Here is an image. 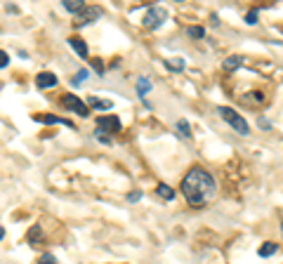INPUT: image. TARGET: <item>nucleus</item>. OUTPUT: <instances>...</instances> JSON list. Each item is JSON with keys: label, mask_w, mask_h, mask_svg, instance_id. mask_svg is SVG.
Segmentation results:
<instances>
[{"label": "nucleus", "mask_w": 283, "mask_h": 264, "mask_svg": "<svg viewBox=\"0 0 283 264\" xmlns=\"http://www.w3.org/2000/svg\"><path fill=\"white\" fill-rule=\"evenodd\" d=\"M149 90H151V80H149V78H139L137 80V94L139 97H146Z\"/></svg>", "instance_id": "4468645a"}, {"label": "nucleus", "mask_w": 283, "mask_h": 264, "mask_svg": "<svg viewBox=\"0 0 283 264\" xmlns=\"http://www.w3.org/2000/svg\"><path fill=\"white\" fill-rule=\"evenodd\" d=\"M165 66L172 71H182L184 69V62L182 59H165Z\"/></svg>", "instance_id": "a211bd4d"}, {"label": "nucleus", "mask_w": 283, "mask_h": 264, "mask_svg": "<svg viewBox=\"0 0 283 264\" xmlns=\"http://www.w3.org/2000/svg\"><path fill=\"white\" fill-rule=\"evenodd\" d=\"M3 62H0V66H3V69H5V66H8V62H10V57H8V52H3Z\"/></svg>", "instance_id": "393cba45"}, {"label": "nucleus", "mask_w": 283, "mask_h": 264, "mask_svg": "<svg viewBox=\"0 0 283 264\" xmlns=\"http://www.w3.org/2000/svg\"><path fill=\"white\" fill-rule=\"evenodd\" d=\"M156 191H158V196H163L165 201H172V198H175V191H172L168 184H158V189H156Z\"/></svg>", "instance_id": "dca6fc26"}, {"label": "nucleus", "mask_w": 283, "mask_h": 264, "mask_svg": "<svg viewBox=\"0 0 283 264\" xmlns=\"http://www.w3.org/2000/svg\"><path fill=\"white\" fill-rule=\"evenodd\" d=\"M36 85H38L40 90H45V87H54L57 85V76L50 73V71H43V73H38V78H36Z\"/></svg>", "instance_id": "0eeeda50"}, {"label": "nucleus", "mask_w": 283, "mask_h": 264, "mask_svg": "<svg viewBox=\"0 0 283 264\" xmlns=\"http://www.w3.org/2000/svg\"><path fill=\"white\" fill-rule=\"evenodd\" d=\"M165 19H168V12L163 8H158V5H151V8L146 10V15L142 22H144L146 29H161Z\"/></svg>", "instance_id": "7ed1b4c3"}, {"label": "nucleus", "mask_w": 283, "mask_h": 264, "mask_svg": "<svg viewBox=\"0 0 283 264\" xmlns=\"http://www.w3.org/2000/svg\"><path fill=\"white\" fill-rule=\"evenodd\" d=\"M36 120H38V123H52V125H66V127H73V123H71V120L59 118V116H52V113H47V116L38 113V116H36Z\"/></svg>", "instance_id": "6e6552de"}, {"label": "nucleus", "mask_w": 283, "mask_h": 264, "mask_svg": "<svg viewBox=\"0 0 283 264\" xmlns=\"http://www.w3.org/2000/svg\"><path fill=\"white\" fill-rule=\"evenodd\" d=\"M97 125H100V130H104V132H118L121 130V118L118 116H100L97 118Z\"/></svg>", "instance_id": "423d86ee"}, {"label": "nucleus", "mask_w": 283, "mask_h": 264, "mask_svg": "<svg viewBox=\"0 0 283 264\" xmlns=\"http://www.w3.org/2000/svg\"><path fill=\"white\" fill-rule=\"evenodd\" d=\"M245 101H257V104H262V92H250V94H245Z\"/></svg>", "instance_id": "412c9836"}, {"label": "nucleus", "mask_w": 283, "mask_h": 264, "mask_svg": "<svg viewBox=\"0 0 283 264\" xmlns=\"http://www.w3.org/2000/svg\"><path fill=\"white\" fill-rule=\"evenodd\" d=\"M69 45L73 47V50H76V52L83 57V59L87 57V45H85L83 38H78V36H71V38H69Z\"/></svg>", "instance_id": "1a4fd4ad"}, {"label": "nucleus", "mask_w": 283, "mask_h": 264, "mask_svg": "<svg viewBox=\"0 0 283 264\" xmlns=\"http://www.w3.org/2000/svg\"><path fill=\"white\" fill-rule=\"evenodd\" d=\"M276 250H278V245L267 241V243H262V248L257 250V252H260V257H271V255H276Z\"/></svg>", "instance_id": "9b49d317"}, {"label": "nucleus", "mask_w": 283, "mask_h": 264, "mask_svg": "<svg viewBox=\"0 0 283 264\" xmlns=\"http://www.w3.org/2000/svg\"><path fill=\"white\" fill-rule=\"evenodd\" d=\"M95 135H97V140H100V142H104V144H111V140H109V137H104V135H107V132L97 130V132H95Z\"/></svg>", "instance_id": "5701e85b"}, {"label": "nucleus", "mask_w": 283, "mask_h": 264, "mask_svg": "<svg viewBox=\"0 0 283 264\" xmlns=\"http://www.w3.org/2000/svg\"><path fill=\"white\" fill-rule=\"evenodd\" d=\"M281 233H283V222H281Z\"/></svg>", "instance_id": "bb28decb"}, {"label": "nucleus", "mask_w": 283, "mask_h": 264, "mask_svg": "<svg viewBox=\"0 0 283 264\" xmlns=\"http://www.w3.org/2000/svg\"><path fill=\"white\" fill-rule=\"evenodd\" d=\"M241 64H243V57H229V59H224V69L234 71V69H238Z\"/></svg>", "instance_id": "2eb2a0df"}, {"label": "nucleus", "mask_w": 283, "mask_h": 264, "mask_svg": "<svg viewBox=\"0 0 283 264\" xmlns=\"http://www.w3.org/2000/svg\"><path fill=\"white\" fill-rule=\"evenodd\" d=\"M217 113H220V116H222V120H227V123H229L231 127L238 132V135H243V137H245V135H250L248 123H245L243 118L238 116L234 109H229V106H220V109H217Z\"/></svg>", "instance_id": "f03ea898"}, {"label": "nucleus", "mask_w": 283, "mask_h": 264, "mask_svg": "<svg viewBox=\"0 0 283 264\" xmlns=\"http://www.w3.org/2000/svg\"><path fill=\"white\" fill-rule=\"evenodd\" d=\"M87 101H90V109H97V111H109L114 106L109 99H100V97H87Z\"/></svg>", "instance_id": "9d476101"}, {"label": "nucleus", "mask_w": 283, "mask_h": 264, "mask_svg": "<svg viewBox=\"0 0 283 264\" xmlns=\"http://www.w3.org/2000/svg\"><path fill=\"white\" fill-rule=\"evenodd\" d=\"M100 17H102V8H97V5H85V8L76 15V26H87V24H95Z\"/></svg>", "instance_id": "39448f33"}, {"label": "nucleus", "mask_w": 283, "mask_h": 264, "mask_svg": "<svg viewBox=\"0 0 283 264\" xmlns=\"http://www.w3.org/2000/svg\"><path fill=\"white\" fill-rule=\"evenodd\" d=\"M182 196L189 205H206L215 198V179L203 168H192L182 179Z\"/></svg>", "instance_id": "f257e3e1"}, {"label": "nucleus", "mask_w": 283, "mask_h": 264, "mask_svg": "<svg viewBox=\"0 0 283 264\" xmlns=\"http://www.w3.org/2000/svg\"><path fill=\"white\" fill-rule=\"evenodd\" d=\"M95 69L100 71V73H104V66H102V64H100V62H97V59H95Z\"/></svg>", "instance_id": "a878e982"}, {"label": "nucleus", "mask_w": 283, "mask_h": 264, "mask_svg": "<svg viewBox=\"0 0 283 264\" xmlns=\"http://www.w3.org/2000/svg\"><path fill=\"white\" fill-rule=\"evenodd\" d=\"M64 8L69 10V12H73V15H78L85 8V3L83 0H64Z\"/></svg>", "instance_id": "f8f14e48"}, {"label": "nucleus", "mask_w": 283, "mask_h": 264, "mask_svg": "<svg viewBox=\"0 0 283 264\" xmlns=\"http://www.w3.org/2000/svg\"><path fill=\"white\" fill-rule=\"evenodd\" d=\"M87 78H90V71H87V69H80V71L76 73V78L71 80V83H73V85H80V83H83V80H87Z\"/></svg>", "instance_id": "f3484780"}, {"label": "nucleus", "mask_w": 283, "mask_h": 264, "mask_svg": "<svg viewBox=\"0 0 283 264\" xmlns=\"http://www.w3.org/2000/svg\"><path fill=\"white\" fill-rule=\"evenodd\" d=\"M189 36H192V38H203V36H206V31H203V26H189Z\"/></svg>", "instance_id": "6ab92c4d"}, {"label": "nucleus", "mask_w": 283, "mask_h": 264, "mask_svg": "<svg viewBox=\"0 0 283 264\" xmlns=\"http://www.w3.org/2000/svg\"><path fill=\"white\" fill-rule=\"evenodd\" d=\"M139 198H142V194H139V191H132L130 196H128V201L130 203H135V201H139Z\"/></svg>", "instance_id": "b1692460"}, {"label": "nucleus", "mask_w": 283, "mask_h": 264, "mask_svg": "<svg viewBox=\"0 0 283 264\" xmlns=\"http://www.w3.org/2000/svg\"><path fill=\"white\" fill-rule=\"evenodd\" d=\"M38 264H57V259H54L50 252H43V255H40V259H38Z\"/></svg>", "instance_id": "aec40b11"}, {"label": "nucleus", "mask_w": 283, "mask_h": 264, "mask_svg": "<svg viewBox=\"0 0 283 264\" xmlns=\"http://www.w3.org/2000/svg\"><path fill=\"white\" fill-rule=\"evenodd\" d=\"M177 132H179V137H184V140H189V137H192V127H189V123H186V120H177Z\"/></svg>", "instance_id": "ddd939ff"}, {"label": "nucleus", "mask_w": 283, "mask_h": 264, "mask_svg": "<svg viewBox=\"0 0 283 264\" xmlns=\"http://www.w3.org/2000/svg\"><path fill=\"white\" fill-rule=\"evenodd\" d=\"M245 19H248V24H257V10H250Z\"/></svg>", "instance_id": "4be33fe9"}, {"label": "nucleus", "mask_w": 283, "mask_h": 264, "mask_svg": "<svg viewBox=\"0 0 283 264\" xmlns=\"http://www.w3.org/2000/svg\"><path fill=\"white\" fill-rule=\"evenodd\" d=\"M61 106L73 111V113H78V116H87V113H90V106H87L80 97H76V94H64V97H61Z\"/></svg>", "instance_id": "20e7f679"}]
</instances>
